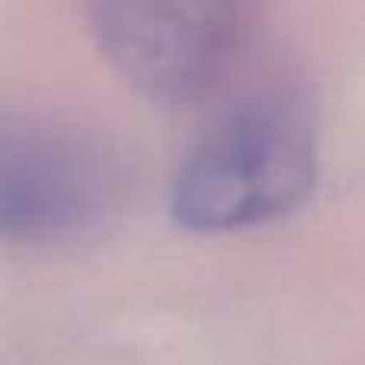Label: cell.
<instances>
[{
    "mask_svg": "<svg viewBox=\"0 0 365 365\" xmlns=\"http://www.w3.org/2000/svg\"><path fill=\"white\" fill-rule=\"evenodd\" d=\"M317 180L304 90L272 83L227 106L182 158L173 218L189 231H244L289 215Z\"/></svg>",
    "mask_w": 365,
    "mask_h": 365,
    "instance_id": "6da1fadb",
    "label": "cell"
},
{
    "mask_svg": "<svg viewBox=\"0 0 365 365\" xmlns=\"http://www.w3.org/2000/svg\"><path fill=\"white\" fill-rule=\"evenodd\" d=\"M113 68L160 106L205 100L237 64L257 0H83Z\"/></svg>",
    "mask_w": 365,
    "mask_h": 365,
    "instance_id": "7a4b0ae2",
    "label": "cell"
},
{
    "mask_svg": "<svg viewBox=\"0 0 365 365\" xmlns=\"http://www.w3.org/2000/svg\"><path fill=\"white\" fill-rule=\"evenodd\" d=\"M122 167L100 141L48 119L0 113V237L61 244L119 208Z\"/></svg>",
    "mask_w": 365,
    "mask_h": 365,
    "instance_id": "3957f363",
    "label": "cell"
}]
</instances>
